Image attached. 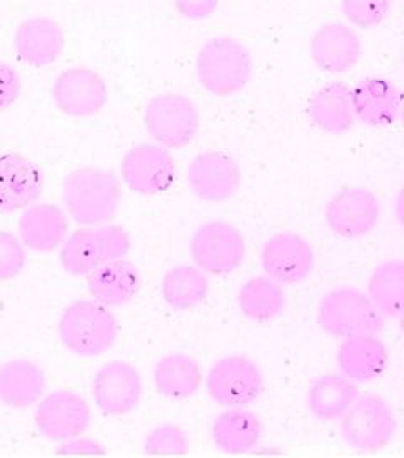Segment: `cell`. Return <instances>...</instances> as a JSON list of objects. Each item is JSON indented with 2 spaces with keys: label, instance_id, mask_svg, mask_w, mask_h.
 Returning a JSON list of instances; mask_svg holds the SVG:
<instances>
[{
  "label": "cell",
  "instance_id": "836d02e7",
  "mask_svg": "<svg viewBox=\"0 0 404 458\" xmlns=\"http://www.w3.org/2000/svg\"><path fill=\"white\" fill-rule=\"evenodd\" d=\"M26 268L22 242L9 231H0V282L14 280Z\"/></svg>",
  "mask_w": 404,
  "mask_h": 458
},
{
  "label": "cell",
  "instance_id": "4fadbf2b",
  "mask_svg": "<svg viewBox=\"0 0 404 458\" xmlns=\"http://www.w3.org/2000/svg\"><path fill=\"white\" fill-rule=\"evenodd\" d=\"M316 265L310 243L295 233L272 236L261 250V267L268 278L283 285H297L307 280Z\"/></svg>",
  "mask_w": 404,
  "mask_h": 458
},
{
  "label": "cell",
  "instance_id": "d6986e66",
  "mask_svg": "<svg viewBox=\"0 0 404 458\" xmlns=\"http://www.w3.org/2000/svg\"><path fill=\"white\" fill-rule=\"evenodd\" d=\"M354 116L371 127H390L401 114V93L386 78L369 76L350 88Z\"/></svg>",
  "mask_w": 404,
  "mask_h": 458
},
{
  "label": "cell",
  "instance_id": "52a82bcc",
  "mask_svg": "<svg viewBox=\"0 0 404 458\" xmlns=\"http://www.w3.org/2000/svg\"><path fill=\"white\" fill-rule=\"evenodd\" d=\"M144 122L148 135L160 147L181 150L194 140L201 125V116L188 97L165 93L148 101Z\"/></svg>",
  "mask_w": 404,
  "mask_h": 458
},
{
  "label": "cell",
  "instance_id": "4dcf8cb0",
  "mask_svg": "<svg viewBox=\"0 0 404 458\" xmlns=\"http://www.w3.org/2000/svg\"><path fill=\"white\" fill-rule=\"evenodd\" d=\"M367 288V297L381 314L391 318H400L403 314L404 301L403 261L394 259L375 267Z\"/></svg>",
  "mask_w": 404,
  "mask_h": 458
},
{
  "label": "cell",
  "instance_id": "3957f363",
  "mask_svg": "<svg viewBox=\"0 0 404 458\" xmlns=\"http://www.w3.org/2000/svg\"><path fill=\"white\" fill-rule=\"evenodd\" d=\"M59 337L64 347L80 358H97L116 341L115 315L97 301H76L61 315Z\"/></svg>",
  "mask_w": 404,
  "mask_h": 458
},
{
  "label": "cell",
  "instance_id": "30bf717a",
  "mask_svg": "<svg viewBox=\"0 0 404 458\" xmlns=\"http://www.w3.org/2000/svg\"><path fill=\"white\" fill-rule=\"evenodd\" d=\"M34 421L47 440L63 444L87 433L93 421V411L80 394L58 389L38 404Z\"/></svg>",
  "mask_w": 404,
  "mask_h": 458
},
{
  "label": "cell",
  "instance_id": "d590c367",
  "mask_svg": "<svg viewBox=\"0 0 404 458\" xmlns=\"http://www.w3.org/2000/svg\"><path fill=\"white\" fill-rule=\"evenodd\" d=\"M58 455H106V450L101 446L100 442L87 438L83 435L66 440L56 450Z\"/></svg>",
  "mask_w": 404,
  "mask_h": 458
},
{
  "label": "cell",
  "instance_id": "1f68e13d",
  "mask_svg": "<svg viewBox=\"0 0 404 458\" xmlns=\"http://www.w3.org/2000/svg\"><path fill=\"white\" fill-rule=\"evenodd\" d=\"M188 435L179 425H160L145 437L144 452L148 455H186Z\"/></svg>",
  "mask_w": 404,
  "mask_h": 458
},
{
  "label": "cell",
  "instance_id": "83f0119b",
  "mask_svg": "<svg viewBox=\"0 0 404 458\" xmlns=\"http://www.w3.org/2000/svg\"><path fill=\"white\" fill-rule=\"evenodd\" d=\"M154 386L171 400H188L202 385L199 362L184 352H173L159 359L154 368Z\"/></svg>",
  "mask_w": 404,
  "mask_h": 458
},
{
  "label": "cell",
  "instance_id": "cb8c5ba5",
  "mask_svg": "<svg viewBox=\"0 0 404 458\" xmlns=\"http://www.w3.org/2000/svg\"><path fill=\"white\" fill-rule=\"evenodd\" d=\"M211 437L221 452L243 455L260 445L263 423L260 416L246 408H228L215 420Z\"/></svg>",
  "mask_w": 404,
  "mask_h": 458
},
{
  "label": "cell",
  "instance_id": "8fae6325",
  "mask_svg": "<svg viewBox=\"0 0 404 458\" xmlns=\"http://www.w3.org/2000/svg\"><path fill=\"white\" fill-rule=\"evenodd\" d=\"M142 377L125 360H110L93 376L91 394L101 415L125 416L139 408L142 400Z\"/></svg>",
  "mask_w": 404,
  "mask_h": 458
},
{
  "label": "cell",
  "instance_id": "e0dca14e",
  "mask_svg": "<svg viewBox=\"0 0 404 458\" xmlns=\"http://www.w3.org/2000/svg\"><path fill=\"white\" fill-rule=\"evenodd\" d=\"M44 174L41 167L22 154H0V215L26 209L41 198Z\"/></svg>",
  "mask_w": 404,
  "mask_h": 458
},
{
  "label": "cell",
  "instance_id": "5bb4252c",
  "mask_svg": "<svg viewBox=\"0 0 404 458\" xmlns=\"http://www.w3.org/2000/svg\"><path fill=\"white\" fill-rule=\"evenodd\" d=\"M241 184L238 160L223 150H207L196 156L189 167V186L192 192L211 204L231 199Z\"/></svg>",
  "mask_w": 404,
  "mask_h": 458
},
{
  "label": "cell",
  "instance_id": "f546056e",
  "mask_svg": "<svg viewBox=\"0 0 404 458\" xmlns=\"http://www.w3.org/2000/svg\"><path fill=\"white\" fill-rule=\"evenodd\" d=\"M285 292L268 276H253L240 288L238 305L245 317L255 322H268L283 312Z\"/></svg>",
  "mask_w": 404,
  "mask_h": 458
},
{
  "label": "cell",
  "instance_id": "8992f818",
  "mask_svg": "<svg viewBox=\"0 0 404 458\" xmlns=\"http://www.w3.org/2000/svg\"><path fill=\"white\" fill-rule=\"evenodd\" d=\"M398 421L390 403L379 396L354 401L341 418V433L347 445L364 454H377L394 440Z\"/></svg>",
  "mask_w": 404,
  "mask_h": 458
},
{
  "label": "cell",
  "instance_id": "ffe728a7",
  "mask_svg": "<svg viewBox=\"0 0 404 458\" xmlns=\"http://www.w3.org/2000/svg\"><path fill=\"white\" fill-rule=\"evenodd\" d=\"M64 44V30L59 22L49 17H30L15 29V53L22 63L32 68L53 64L61 56Z\"/></svg>",
  "mask_w": 404,
  "mask_h": 458
},
{
  "label": "cell",
  "instance_id": "f1b7e54d",
  "mask_svg": "<svg viewBox=\"0 0 404 458\" xmlns=\"http://www.w3.org/2000/svg\"><path fill=\"white\" fill-rule=\"evenodd\" d=\"M209 280L198 267L177 265L162 280V299L173 310H192L206 301Z\"/></svg>",
  "mask_w": 404,
  "mask_h": 458
},
{
  "label": "cell",
  "instance_id": "9c48e42d",
  "mask_svg": "<svg viewBox=\"0 0 404 458\" xmlns=\"http://www.w3.org/2000/svg\"><path fill=\"white\" fill-rule=\"evenodd\" d=\"M190 255L202 272L230 275L245 261V236L226 221H209L196 229L190 242Z\"/></svg>",
  "mask_w": 404,
  "mask_h": 458
},
{
  "label": "cell",
  "instance_id": "ac0fdd59",
  "mask_svg": "<svg viewBox=\"0 0 404 458\" xmlns=\"http://www.w3.org/2000/svg\"><path fill=\"white\" fill-rule=\"evenodd\" d=\"M390 362V352L375 332L347 335L337 352L341 374L352 383H371L381 377Z\"/></svg>",
  "mask_w": 404,
  "mask_h": 458
},
{
  "label": "cell",
  "instance_id": "44dd1931",
  "mask_svg": "<svg viewBox=\"0 0 404 458\" xmlns=\"http://www.w3.org/2000/svg\"><path fill=\"white\" fill-rule=\"evenodd\" d=\"M361 55L359 36L341 22L322 26L310 39V57L322 72H349L358 64Z\"/></svg>",
  "mask_w": 404,
  "mask_h": 458
},
{
  "label": "cell",
  "instance_id": "484cf974",
  "mask_svg": "<svg viewBox=\"0 0 404 458\" xmlns=\"http://www.w3.org/2000/svg\"><path fill=\"white\" fill-rule=\"evenodd\" d=\"M307 110L318 129L327 133H344L356 123L350 88L342 81L322 86L308 101Z\"/></svg>",
  "mask_w": 404,
  "mask_h": 458
},
{
  "label": "cell",
  "instance_id": "ba28073f",
  "mask_svg": "<svg viewBox=\"0 0 404 458\" xmlns=\"http://www.w3.org/2000/svg\"><path fill=\"white\" fill-rule=\"evenodd\" d=\"M209 398L221 408H248L263 393V374L257 362L240 354L216 360L206 377Z\"/></svg>",
  "mask_w": 404,
  "mask_h": 458
},
{
  "label": "cell",
  "instance_id": "e575fe53",
  "mask_svg": "<svg viewBox=\"0 0 404 458\" xmlns=\"http://www.w3.org/2000/svg\"><path fill=\"white\" fill-rule=\"evenodd\" d=\"M21 93L19 72L7 63L0 61V112H7L14 106Z\"/></svg>",
  "mask_w": 404,
  "mask_h": 458
},
{
  "label": "cell",
  "instance_id": "7a4b0ae2",
  "mask_svg": "<svg viewBox=\"0 0 404 458\" xmlns=\"http://www.w3.org/2000/svg\"><path fill=\"white\" fill-rule=\"evenodd\" d=\"M202 88L216 97H234L245 89L253 74V59L246 46L232 38H215L204 44L196 59Z\"/></svg>",
  "mask_w": 404,
  "mask_h": 458
},
{
  "label": "cell",
  "instance_id": "5b68a950",
  "mask_svg": "<svg viewBox=\"0 0 404 458\" xmlns=\"http://www.w3.org/2000/svg\"><path fill=\"white\" fill-rule=\"evenodd\" d=\"M318 326L331 337H347L361 332L375 334L384 327V315L361 290L339 286L320 301Z\"/></svg>",
  "mask_w": 404,
  "mask_h": 458
},
{
  "label": "cell",
  "instance_id": "4316f807",
  "mask_svg": "<svg viewBox=\"0 0 404 458\" xmlns=\"http://www.w3.org/2000/svg\"><path fill=\"white\" fill-rule=\"evenodd\" d=\"M359 398L358 386L337 372L322 374L307 393V408L322 421H337Z\"/></svg>",
  "mask_w": 404,
  "mask_h": 458
},
{
  "label": "cell",
  "instance_id": "277c9868",
  "mask_svg": "<svg viewBox=\"0 0 404 458\" xmlns=\"http://www.w3.org/2000/svg\"><path fill=\"white\" fill-rule=\"evenodd\" d=\"M130 234L122 226H83L64 240L59 261L70 275H88L105 263L123 259L130 253Z\"/></svg>",
  "mask_w": 404,
  "mask_h": 458
},
{
  "label": "cell",
  "instance_id": "8d00e7d4",
  "mask_svg": "<svg viewBox=\"0 0 404 458\" xmlns=\"http://www.w3.org/2000/svg\"><path fill=\"white\" fill-rule=\"evenodd\" d=\"M216 2H189V4H179L177 9L186 17H207L215 9H216Z\"/></svg>",
  "mask_w": 404,
  "mask_h": 458
},
{
  "label": "cell",
  "instance_id": "9a60e30c",
  "mask_svg": "<svg viewBox=\"0 0 404 458\" xmlns=\"http://www.w3.org/2000/svg\"><path fill=\"white\" fill-rule=\"evenodd\" d=\"M381 217V204L366 187H347L329 200L325 219L335 234L359 240L369 234Z\"/></svg>",
  "mask_w": 404,
  "mask_h": 458
},
{
  "label": "cell",
  "instance_id": "7402d4cb",
  "mask_svg": "<svg viewBox=\"0 0 404 458\" xmlns=\"http://www.w3.org/2000/svg\"><path fill=\"white\" fill-rule=\"evenodd\" d=\"M22 244L38 253H51L64 243L68 236V216L51 202L28 208L17 223Z\"/></svg>",
  "mask_w": 404,
  "mask_h": 458
},
{
  "label": "cell",
  "instance_id": "603a6c76",
  "mask_svg": "<svg viewBox=\"0 0 404 458\" xmlns=\"http://www.w3.org/2000/svg\"><path fill=\"white\" fill-rule=\"evenodd\" d=\"M87 276L89 295L108 309L129 303L140 290L139 268L127 259L105 263Z\"/></svg>",
  "mask_w": 404,
  "mask_h": 458
},
{
  "label": "cell",
  "instance_id": "2e32d148",
  "mask_svg": "<svg viewBox=\"0 0 404 458\" xmlns=\"http://www.w3.org/2000/svg\"><path fill=\"white\" fill-rule=\"evenodd\" d=\"M53 100L59 112L68 116H93L105 108L108 88L95 70L74 66L59 74L53 86Z\"/></svg>",
  "mask_w": 404,
  "mask_h": 458
},
{
  "label": "cell",
  "instance_id": "d4e9b609",
  "mask_svg": "<svg viewBox=\"0 0 404 458\" xmlns=\"http://www.w3.org/2000/svg\"><path fill=\"white\" fill-rule=\"evenodd\" d=\"M46 379L38 364L13 359L0 366V401L13 410H28L43 396Z\"/></svg>",
  "mask_w": 404,
  "mask_h": 458
},
{
  "label": "cell",
  "instance_id": "d6a6232c",
  "mask_svg": "<svg viewBox=\"0 0 404 458\" xmlns=\"http://www.w3.org/2000/svg\"><path fill=\"white\" fill-rule=\"evenodd\" d=\"M347 21L362 29H371L384 21L391 9L386 0H346L341 5Z\"/></svg>",
  "mask_w": 404,
  "mask_h": 458
},
{
  "label": "cell",
  "instance_id": "6da1fadb",
  "mask_svg": "<svg viewBox=\"0 0 404 458\" xmlns=\"http://www.w3.org/2000/svg\"><path fill=\"white\" fill-rule=\"evenodd\" d=\"M63 202L80 226H97L115 216L122 202V187L112 172L81 167L64 177Z\"/></svg>",
  "mask_w": 404,
  "mask_h": 458
},
{
  "label": "cell",
  "instance_id": "7c38bea8",
  "mask_svg": "<svg viewBox=\"0 0 404 458\" xmlns=\"http://www.w3.org/2000/svg\"><path fill=\"white\" fill-rule=\"evenodd\" d=\"M122 179L127 187L144 196L165 192L177 175L175 160L167 148L142 143L130 148L120 162Z\"/></svg>",
  "mask_w": 404,
  "mask_h": 458
}]
</instances>
